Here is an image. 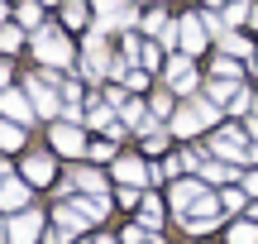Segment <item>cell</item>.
I'll return each mask as SVG.
<instances>
[{
    "instance_id": "cell-1",
    "label": "cell",
    "mask_w": 258,
    "mask_h": 244,
    "mask_svg": "<svg viewBox=\"0 0 258 244\" xmlns=\"http://www.w3.org/2000/svg\"><path fill=\"white\" fill-rule=\"evenodd\" d=\"M172 206L182 211V216H186V211H211L215 197L201 187V182H177V187H172Z\"/></svg>"
},
{
    "instance_id": "cell-2",
    "label": "cell",
    "mask_w": 258,
    "mask_h": 244,
    "mask_svg": "<svg viewBox=\"0 0 258 244\" xmlns=\"http://www.w3.org/2000/svg\"><path fill=\"white\" fill-rule=\"evenodd\" d=\"M34 53L43 57V63H72V43H67L57 29H43V34L34 38Z\"/></svg>"
},
{
    "instance_id": "cell-3",
    "label": "cell",
    "mask_w": 258,
    "mask_h": 244,
    "mask_svg": "<svg viewBox=\"0 0 258 244\" xmlns=\"http://www.w3.org/2000/svg\"><path fill=\"white\" fill-rule=\"evenodd\" d=\"M38 235H43V216H38V211L15 216V225H10V244H34Z\"/></svg>"
},
{
    "instance_id": "cell-4",
    "label": "cell",
    "mask_w": 258,
    "mask_h": 244,
    "mask_svg": "<svg viewBox=\"0 0 258 244\" xmlns=\"http://www.w3.org/2000/svg\"><path fill=\"white\" fill-rule=\"evenodd\" d=\"M167 82H172V91H191V86H196V72H191V63L172 57V63H167Z\"/></svg>"
},
{
    "instance_id": "cell-5",
    "label": "cell",
    "mask_w": 258,
    "mask_h": 244,
    "mask_svg": "<svg viewBox=\"0 0 258 244\" xmlns=\"http://www.w3.org/2000/svg\"><path fill=\"white\" fill-rule=\"evenodd\" d=\"M0 110H5L15 125H29V120H34V110L24 105V96H15V91H5V96H0Z\"/></svg>"
},
{
    "instance_id": "cell-6",
    "label": "cell",
    "mask_w": 258,
    "mask_h": 244,
    "mask_svg": "<svg viewBox=\"0 0 258 244\" xmlns=\"http://www.w3.org/2000/svg\"><path fill=\"white\" fill-rule=\"evenodd\" d=\"M24 201H29V192H24V182H0V211H19V206H24Z\"/></svg>"
},
{
    "instance_id": "cell-7",
    "label": "cell",
    "mask_w": 258,
    "mask_h": 244,
    "mask_svg": "<svg viewBox=\"0 0 258 244\" xmlns=\"http://www.w3.org/2000/svg\"><path fill=\"white\" fill-rule=\"evenodd\" d=\"M177 43L186 48V53H201V24H196V19H182V24H177Z\"/></svg>"
},
{
    "instance_id": "cell-8",
    "label": "cell",
    "mask_w": 258,
    "mask_h": 244,
    "mask_svg": "<svg viewBox=\"0 0 258 244\" xmlns=\"http://www.w3.org/2000/svg\"><path fill=\"white\" fill-rule=\"evenodd\" d=\"M53 149L57 153H82V134H77L72 125H57L53 130Z\"/></svg>"
},
{
    "instance_id": "cell-9",
    "label": "cell",
    "mask_w": 258,
    "mask_h": 244,
    "mask_svg": "<svg viewBox=\"0 0 258 244\" xmlns=\"http://www.w3.org/2000/svg\"><path fill=\"white\" fill-rule=\"evenodd\" d=\"M96 10H101V19H115V24H129L134 19V10L124 0H96Z\"/></svg>"
},
{
    "instance_id": "cell-10",
    "label": "cell",
    "mask_w": 258,
    "mask_h": 244,
    "mask_svg": "<svg viewBox=\"0 0 258 244\" xmlns=\"http://www.w3.org/2000/svg\"><path fill=\"white\" fill-rule=\"evenodd\" d=\"M115 172H120L124 182H148V168L139 158H120V163H115Z\"/></svg>"
},
{
    "instance_id": "cell-11",
    "label": "cell",
    "mask_w": 258,
    "mask_h": 244,
    "mask_svg": "<svg viewBox=\"0 0 258 244\" xmlns=\"http://www.w3.org/2000/svg\"><path fill=\"white\" fill-rule=\"evenodd\" d=\"M24 177L29 182H48V177H53V163H48V158H24Z\"/></svg>"
},
{
    "instance_id": "cell-12",
    "label": "cell",
    "mask_w": 258,
    "mask_h": 244,
    "mask_svg": "<svg viewBox=\"0 0 258 244\" xmlns=\"http://www.w3.org/2000/svg\"><path fill=\"white\" fill-rule=\"evenodd\" d=\"M29 96H34V105H38L43 115H57V101H53V91H48V86H34V82H29Z\"/></svg>"
},
{
    "instance_id": "cell-13",
    "label": "cell",
    "mask_w": 258,
    "mask_h": 244,
    "mask_svg": "<svg viewBox=\"0 0 258 244\" xmlns=\"http://www.w3.org/2000/svg\"><path fill=\"white\" fill-rule=\"evenodd\" d=\"M201 125H206V120H201V115H196V110H182V115H177V120H172V130H177V134H196V130H201Z\"/></svg>"
},
{
    "instance_id": "cell-14",
    "label": "cell",
    "mask_w": 258,
    "mask_h": 244,
    "mask_svg": "<svg viewBox=\"0 0 258 244\" xmlns=\"http://www.w3.org/2000/svg\"><path fill=\"white\" fill-rule=\"evenodd\" d=\"M230 244H258V225H249V220H239V225L230 230Z\"/></svg>"
},
{
    "instance_id": "cell-15",
    "label": "cell",
    "mask_w": 258,
    "mask_h": 244,
    "mask_svg": "<svg viewBox=\"0 0 258 244\" xmlns=\"http://www.w3.org/2000/svg\"><path fill=\"white\" fill-rule=\"evenodd\" d=\"M139 216L148 220V230L158 225V220H163V206H158V197H144V206H139Z\"/></svg>"
},
{
    "instance_id": "cell-16",
    "label": "cell",
    "mask_w": 258,
    "mask_h": 244,
    "mask_svg": "<svg viewBox=\"0 0 258 244\" xmlns=\"http://www.w3.org/2000/svg\"><path fill=\"white\" fill-rule=\"evenodd\" d=\"M19 43H24V34H19V29H0V53H15Z\"/></svg>"
},
{
    "instance_id": "cell-17",
    "label": "cell",
    "mask_w": 258,
    "mask_h": 244,
    "mask_svg": "<svg viewBox=\"0 0 258 244\" xmlns=\"http://www.w3.org/2000/svg\"><path fill=\"white\" fill-rule=\"evenodd\" d=\"M225 53L244 57V53H249V38H239V34H225Z\"/></svg>"
},
{
    "instance_id": "cell-18",
    "label": "cell",
    "mask_w": 258,
    "mask_h": 244,
    "mask_svg": "<svg viewBox=\"0 0 258 244\" xmlns=\"http://www.w3.org/2000/svg\"><path fill=\"white\" fill-rule=\"evenodd\" d=\"M19 144V125H0V149H15Z\"/></svg>"
},
{
    "instance_id": "cell-19",
    "label": "cell",
    "mask_w": 258,
    "mask_h": 244,
    "mask_svg": "<svg viewBox=\"0 0 258 244\" xmlns=\"http://www.w3.org/2000/svg\"><path fill=\"white\" fill-rule=\"evenodd\" d=\"M244 15H249V5H244V0H234V5L230 10H225V24H239V19Z\"/></svg>"
},
{
    "instance_id": "cell-20",
    "label": "cell",
    "mask_w": 258,
    "mask_h": 244,
    "mask_svg": "<svg viewBox=\"0 0 258 244\" xmlns=\"http://www.w3.org/2000/svg\"><path fill=\"white\" fill-rule=\"evenodd\" d=\"M139 63H144V67H148V72H153V67H158V63H163V57H158V48H153V43H148V48H139Z\"/></svg>"
},
{
    "instance_id": "cell-21",
    "label": "cell",
    "mask_w": 258,
    "mask_h": 244,
    "mask_svg": "<svg viewBox=\"0 0 258 244\" xmlns=\"http://www.w3.org/2000/svg\"><path fill=\"white\" fill-rule=\"evenodd\" d=\"M206 177H211V182H225V177H230V168H225V163H206Z\"/></svg>"
},
{
    "instance_id": "cell-22",
    "label": "cell",
    "mask_w": 258,
    "mask_h": 244,
    "mask_svg": "<svg viewBox=\"0 0 258 244\" xmlns=\"http://www.w3.org/2000/svg\"><path fill=\"white\" fill-rule=\"evenodd\" d=\"M67 24H86V10L77 5V0H72V5H67Z\"/></svg>"
},
{
    "instance_id": "cell-23",
    "label": "cell",
    "mask_w": 258,
    "mask_h": 244,
    "mask_svg": "<svg viewBox=\"0 0 258 244\" xmlns=\"http://www.w3.org/2000/svg\"><path fill=\"white\" fill-rule=\"evenodd\" d=\"M191 110H196V115H201V120H206V125H211V120H215V105H206V101H196V105H191Z\"/></svg>"
},
{
    "instance_id": "cell-24",
    "label": "cell",
    "mask_w": 258,
    "mask_h": 244,
    "mask_svg": "<svg viewBox=\"0 0 258 244\" xmlns=\"http://www.w3.org/2000/svg\"><path fill=\"white\" fill-rule=\"evenodd\" d=\"M19 19H24V24H38V0H34V5H24V10H19Z\"/></svg>"
},
{
    "instance_id": "cell-25",
    "label": "cell",
    "mask_w": 258,
    "mask_h": 244,
    "mask_svg": "<svg viewBox=\"0 0 258 244\" xmlns=\"http://www.w3.org/2000/svg\"><path fill=\"white\" fill-rule=\"evenodd\" d=\"M244 187H249V192H258V172H253V177H244Z\"/></svg>"
},
{
    "instance_id": "cell-26",
    "label": "cell",
    "mask_w": 258,
    "mask_h": 244,
    "mask_svg": "<svg viewBox=\"0 0 258 244\" xmlns=\"http://www.w3.org/2000/svg\"><path fill=\"white\" fill-rule=\"evenodd\" d=\"M10 239V225H5V220H0V244H5Z\"/></svg>"
},
{
    "instance_id": "cell-27",
    "label": "cell",
    "mask_w": 258,
    "mask_h": 244,
    "mask_svg": "<svg viewBox=\"0 0 258 244\" xmlns=\"http://www.w3.org/2000/svg\"><path fill=\"white\" fill-rule=\"evenodd\" d=\"M249 134H253V139H258V120H249Z\"/></svg>"
},
{
    "instance_id": "cell-28",
    "label": "cell",
    "mask_w": 258,
    "mask_h": 244,
    "mask_svg": "<svg viewBox=\"0 0 258 244\" xmlns=\"http://www.w3.org/2000/svg\"><path fill=\"white\" fill-rule=\"evenodd\" d=\"M5 77H10V72H5V63H0V86H5Z\"/></svg>"
},
{
    "instance_id": "cell-29",
    "label": "cell",
    "mask_w": 258,
    "mask_h": 244,
    "mask_svg": "<svg viewBox=\"0 0 258 244\" xmlns=\"http://www.w3.org/2000/svg\"><path fill=\"white\" fill-rule=\"evenodd\" d=\"M0 19H5V5H0Z\"/></svg>"
},
{
    "instance_id": "cell-30",
    "label": "cell",
    "mask_w": 258,
    "mask_h": 244,
    "mask_svg": "<svg viewBox=\"0 0 258 244\" xmlns=\"http://www.w3.org/2000/svg\"><path fill=\"white\" fill-rule=\"evenodd\" d=\"M253 67H258V53H253Z\"/></svg>"
}]
</instances>
